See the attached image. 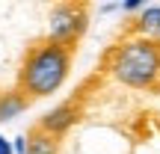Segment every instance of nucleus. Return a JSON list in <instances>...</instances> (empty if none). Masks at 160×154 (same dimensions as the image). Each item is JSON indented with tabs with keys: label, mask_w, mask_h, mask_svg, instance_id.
I'll return each mask as SVG.
<instances>
[{
	"label": "nucleus",
	"mask_w": 160,
	"mask_h": 154,
	"mask_svg": "<svg viewBox=\"0 0 160 154\" xmlns=\"http://www.w3.org/2000/svg\"><path fill=\"white\" fill-rule=\"evenodd\" d=\"M0 154H15L12 151V139H6L3 133H0Z\"/></svg>",
	"instance_id": "nucleus-9"
},
{
	"label": "nucleus",
	"mask_w": 160,
	"mask_h": 154,
	"mask_svg": "<svg viewBox=\"0 0 160 154\" xmlns=\"http://www.w3.org/2000/svg\"><path fill=\"white\" fill-rule=\"evenodd\" d=\"M24 110H27V98H24L18 89L0 95V122H12L15 116H21Z\"/></svg>",
	"instance_id": "nucleus-7"
},
{
	"label": "nucleus",
	"mask_w": 160,
	"mask_h": 154,
	"mask_svg": "<svg viewBox=\"0 0 160 154\" xmlns=\"http://www.w3.org/2000/svg\"><path fill=\"white\" fill-rule=\"evenodd\" d=\"M122 9H125V12H133V9H139V0H125V3H122Z\"/></svg>",
	"instance_id": "nucleus-10"
},
{
	"label": "nucleus",
	"mask_w": 160,
	"mask_h": 154,
	"mask_svg": "<svg viewBox=\"0 0 160 154\" xmlns=\"http://www.w3.org/2000/svg\"><path fill=\"white\" fill-rule=\"evenodd\" d=\"M27 148H30L27 133H21V137H15V139H12V151H15V154H27Z\"/></svg>",
	"instance_id": "nucleus-8"
},
{
	"label": "nucleus",
	"mask_w": 160,
	"mask_h": 154,
	"mask_svg": "<svg viewBox=\"0 0 160 154\" xmlns=\"http://www.w3.org/2000/svg\"><path fill=\"white\" fill-rule=\"evenodd\" d=\"M137 30H139L142 39L160 42V6H145L139 21H137Z\"/></svg>",
	"instance_id": "nucleus-5"
},
{
	"label": "nucleus",
	"mask_w": 160,
	"mask_h": 154,
	"mask_svg": "<svg viewBox=\"0 0 160 154\" xmlns=\"http://www.w3.org/2000/svg\"><path fill=\"white\" fill-rule=\"evenodd\" d=\"M27 142H30L27 154H59V142H57V137H51V133L39 131V127H33V131L27 133Z\"/></svg>",
	"instance_id": "nucleus-6"
},
{
	"label": "nucleus",
	"mask_w": 160,
	"mask_h": 154,
	"mask_svg": "<svg viewBox=\"0 0 160 154\" xmlns=\"http://www.w3.org/2000/svg\"><path fill=\"white\" fill-rule=\"evenodd\" d=\"M86 24H89V9L83 3H57L48 15V39L74 47V42L86 33Z\"/></svg>",
	"instance_id": "nucleus-3"
},
{
	"label": "nucleus",
	"mask_w": 160,
	"mask_h": 154,
	"mask_svg": "<svg viewBox=\"0 0 160 154\" xmlns=\"http://www.w3.org/2000/svg\"><path fill=\"white\" fill-rule=\"evenodd\" d=\"M110 71H113V77L119 83L131 86V89L151 86L160 77V47H157V42H148V39L125 42L113 53Z\"/></svg>",
	"instance_id": "nucleus-2"
},
{
	"label": "nucleus",
	"mask_w": 160,
	"mask_h": 154,
	"mask_svg": "<svg viewBox=\"0 0 160 154\" xmlns=\"http://www.w3.org/2000/svg\"><path fill=\"white\" fill-rule=\"evenodd\" d=\"M71 71V47L57 45L51 39L36 42L27 51L18 71V92L24 98H48L65 83Z\"/></svg>",
	"instance_id": "nucleus-1"
},
{
	"label": "nucleus",
	"mask_w": 160,
	"mask_h": 154,
	"mask_svg": "<svg viewBox=\"0 0 160 154\" xmlns=\"http://www.w3.org/2000/svg\"><path fill=\"white\" fill-rule=\"evenodd\" d=\"M74 122H77V107H74V104H59V107H53L51 113L42 116L36 127L59 139L65 131H71V127H74Z\"/></svg>",
	"instance_id": "nucleus-4"
}]
</instances>
